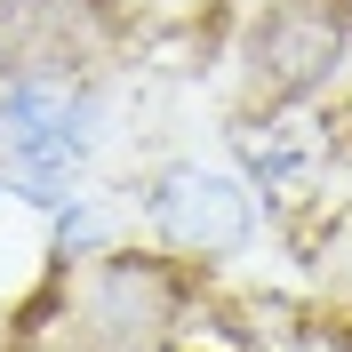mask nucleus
Segmentation results:
<instances>
[{
    "label": "nucleus",
    "mask_w": 352,
    "mask_h": 352,
    "mask_svg": "<svg viewBox=\"0 0 352 352\" xmlns=\"http://www.w3.org/2000/svg\"><path fill=\"white\" fill-rule=\"evenodd\" d=\"M344 56H352V0H264L232 48L241 120H280L288 104L329 96Z\"/></svg>",
    "instance_id": "nucleus-1"
},
{
    "label": "nucleus",
    "mask_w": 352,
    "mask_h": 352,
    "mask_svg": "<svg viewBox=\"0 0 352 352\" xmlns=\"http://www.w3.org/2000/svg\"><path fill=\"white\" fill-rule=\"evenodd\" d=\"M136 217H144L160 256L192 264V272L241 264L256 248V192L232 168H208V160H160L136 184Z\"/></svg>",
    "instance_id": "nucleus-2"
},
{
    "label": "nucleus",
    "mask_w": 352,
    "mask_h": 352,
    "mask_svg": "<svg viewBox=\"0 0 352 352\" xmlns=\"http://www.w3.org/2000/svg\"><path fill=\"white\" fill-rule=\"evenodd\" d=\"M136 41V0H0V80H104Z\"/></svg>",
    "instance_id": "nucleus-3"
},
{
    "label": "nucleus",
    "mask_w": 352,
    "mask_h": 352,
    "mask_svg": "<svg viewBox=\"0 0 352 352\" xmlns=\"http://www.w3.org/2000/svg\"><path fill=\"white\" fill-rule=\"evenodd\" d=\"M104 248H120L112 200H96V192L72 184V192L48 208V256H56V264H88V256H104Z\"/></svg>",
    "instance_id": "nucleus-4"
},
{
    "label": "nucleus",
    "mask_w": 352,
    "mask_h": 352,
    "mask_svg": "<svg viewBox=\"0 0 352 352\" xmlns=\"http://www.w3.org/2000/svg\"><path fill=\"white\" fill-rule=\"evenodd\" d=\"M0 200H8V168H0Z\"/></svg>",
    "instance_id": "nucleus-5"
}]
</instances>
